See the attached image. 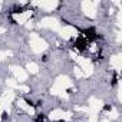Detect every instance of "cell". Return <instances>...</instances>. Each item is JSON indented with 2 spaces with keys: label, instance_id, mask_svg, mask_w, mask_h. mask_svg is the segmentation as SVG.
I'll list each match as a JSON object with an SVG mask.
<instances>
[{
  "label": "cell",
  "instance_id": "cell-4",
  "mask_svg": "<svg viewBox=\"0 0 122 122\" xmlns=\"http://www.w3.org/2000/svg\"><path fill=\"white\" fill-rule=\"evenodd\" d=\"M35 106H36V108H40V106H43V101H42V99H39V101H36V103H35Z\"/></svg>",
  "mask_w": 122,
  "mask_h": 122
},
{
  "label": "cell",
  "instance_id": "cell-5",
  "mask_svg": "<svg viewBox=\"0 0 122 122\" xmlns=\"http://www.w3.org/2000/svg\"><path fill=\"white\" fill-rule=\"evenodd\" d=\"M112 109V105H105L103 106V111H111Z\"/></svg>",
  "mask_w": 122,
  "mask_h": 122
},
{
  "label": "cell",
  "instance_id": "cell-1",
  "mask_svg": "<svg viewBox=\"0 0 122 122\" xmlns=\"http://www.w3.org/2000/svg\"><path fill=\"white\" fill-rule=\"evenodd\" d=\"M88 45H89V42L82 36V35H79L75 40H73V43H72V46H73V49H76V50H79V52H83V50H86V47H88Z\"/></svg>",
  "mask_w": 122,
  "mask_h": 122
},
{
  "label": "cell",
  "instance_id": "cell-3",
  "mask_svg": "<svg viewBox=\"0 0 122 122\" xmlns=\"http://www.w3.org/2000/svg\"><path fill=\"white\" fill-rule=\"evenodd\" d=\"M9 119V113L7 112H3L2 113V122H5V121H7Z\"/></svg>",
  "mask_w": 122,
  "mask_h": 122
},
{
  "label": "cell",
  "instance_id": "cell-2",
  "mask_svg": "<svg viewBox=\"0 0 122 122\" xmlns=\"http://www.w3.org/2000/svg\"><path fill=\"white\" fill-rule=\"evenodd\" d=\"M46 118H47V115L45 112H39L35 118V122H46Z\"/></svg>",
  "mask_w": 122,
  "mask_h": 122
}]
</instances>
